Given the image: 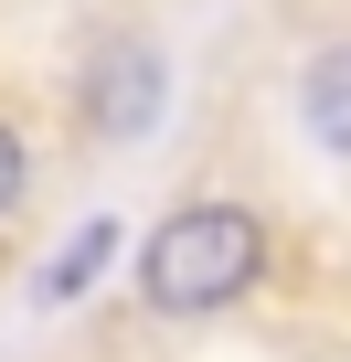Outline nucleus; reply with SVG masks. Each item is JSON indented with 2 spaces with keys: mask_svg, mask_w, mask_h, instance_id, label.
<instances>
[{
  "mask_svg": "<svg viewBox=\"0 0 351 362\" xmlns=\"http://www.w3.org/2000/svg\"><path fill=\"white\" fill-rule=\"evenodd\" d=\"M107 245H117V224H85V235H75V245H64V256L43 267V298H75V288H85V277L107 267Z\"/></svg>",
  "mask_w": 351,
  "mask_h": 362,
  "instance_id": "20e7f679",
  "label": "nucleus"
},
{
  "mask_svg": "<svg viewBox=\"0 0 351 362\" xmlns=\"http://www.w3.org/2000/svg\"><path fill=\"white\" fill-rule=\"evenodd\" d=\"M256 267H266V224L245 203H182L138 256V298L160 320H213L256 288Z\"/></svg>",
  "mask_w": 351,
  "mask_h": 362,
  "instance_id": "f257e3e1",
  "label": "nucleus"
},
{
  "mask_svg": "<svg viewBox=\"0 0 351 362\" xmlns=\"http://www.w3.org/2000/svg\"><path fill=\"white\" fill-rule=\"evenodd\" d=\"M22 181H32V160H22V139H11V128H0V214L22 203Z\"/></svg>",
  "mask_w": 351,
  "mask_h": 362,
  "instance_id": "39448f33",
  "label": "nucleus"
},
{
  "mask_svg": "<svg viewBox=\"0 0 351 362\" xmlns=\"http://www.w3.org/2000/svg\"><path fill=\"white\" fill-rule=\"evenodd\" d=\"M85 117H96V139H138V128L160 117V54H149V43H117V54H96Z\"/></svg>",
  "mask_w": 351,
  "mask_h": 362,
  "instance_id": "f03ea898",
  "label": "nucleus"
},
{
  "mask_svg": "<svg viewBox=\"0 0 351 362\" xmlns=\"http://www.w3.org/2000/svg\"><path fill=\"white\" fill-rule=\"evenodd\" d=\"M298 117H309V139H319V149H340V160H351V43H330V54L309 64Z\"/></svg>",
  "mask_w": 351,
  "mask_h": 362,
  "instance_id": "7ed1b4c3",
  "label": "nucleus"
}]
</instances>
